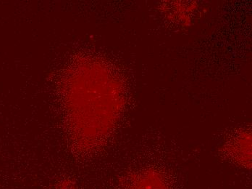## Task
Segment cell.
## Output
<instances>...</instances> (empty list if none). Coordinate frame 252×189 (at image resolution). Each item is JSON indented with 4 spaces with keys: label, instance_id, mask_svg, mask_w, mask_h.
Masks as SVG:
<instances>
[{
    "label": "cell",
    "instance_id": "1",
    "mask_svg": "<svg viewBox=\"0 0 252 189\" xmlns=\"http://www.w3.org/2000/svg\"><path fill=\"white\" fill-rule=\"evenodd\" d=\"M130 189H169L163 178L156 172L141 175Z\"/></svg>",
    "mask_w": 252,
    "mask_h": 189
},
{
    "label": "cell",
    "instance_id": "2",
    "mask_svg": "<svg viewBox=\"0 0 252 189\" xmlns=\"http://www.w3.org/2000/svg\"><path fill=\"white\" fill-rule=\"evenodd\" d=\"M61 189H73V187L69 185V184H65V185L63 186V187H61Z\"/></svg>",
    "mask_w": 252,
    "mask_h": 189
}]
</instances>
